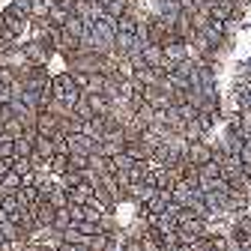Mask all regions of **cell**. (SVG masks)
Listing matches in <instances>:
<instances>
[{
  "label": "cell",
  "instance_id": "obj_4",
  "mask_svg": "<svg viewBox=\"0 0 251 251\" xmlns=\"http://www.w3.org/2000/svg\"><path fill=\"white\" fill-rule=\"evenodd\" d=\"M162 54H165V60H171V63H182V60L188 57V45L179 42V39H174V42H165V45H162Z\"/></svg>",
  "mask_w": 251,
  "mask_h": 251
},
{
  "label": "cell",
  "instance_id": "obj_6",
  "mask_svg": "<svg viewBox=\"0 0 251 251\" xmlns=\"http://www.w3.org/2000/svg\"><path fill=\"white\" fill-rule=\"evenodd\" d=\"M45 201H48L54 209H63V206L69 203V195H66V188H63L60 182H54V185H51V192L45 195Z\"/></svg>",
  "mask_w": 251,
  "mask_h": 251
},
{
  "label": "cell",
  "instance_id": "obj_16",
  "mask_svg": "<svg viewBox=\"0 0 251 251\" xmlns=\"http://www.w3.org/2000/svg\"><path fill=\"white\" fill-rule=\"evenodd\" d=\"M66 212H69V218H72V225L84 222V206H81V203H66Z\"/></svg>",
  "mask_w": 251,
  "mask_h": 251
},
{
  "label": "cell",
  "instance_id": "obj_9",
  "mask_svg": "<svg viewBox=\"0 0 251 251\" xmlns=\"http://www.w3.org/2000/svg\"><path fill=\"white\" fill-rule=\"evenodd\" d=\"M0 188H3V195H15L18 188H21V176H18L15 171L3 174V176H0Z\"/></svg>",
  "mask_w": 251,
  "mask_h": 251
},
{
  "label": "cell",
  "instance_id": "obj_18",
  "mask_svg": "<svg viewBox=\"0 0 251 251\" xmlns=\"http://www.w3.org/2000/svg\"><path fill=\"white\" fill-rule=\"evenodd\" d=\"M93 3H96V6H102V9H108V6L114 3V0H93Z\"/></svg>",
  "mask_w": 251,
  "mask_h": 251
},
{
  "label": "cell",
  "instance_id": "obj_11",
  "mask_svg": "<svg viewBox=\"0 0 251 251\" xmlns=\"http://www.w3.org/2000/svg\"><path fill=\"white\" fill-rule=\"evenodd\" d=\"M87 168H90L87 152H69V171H87Z\"/></svg>",
  "mask_w": 251,
  "mask_h": 251
},
{
  "label": "cell",
  "instance_id": "obj_2",
  "mask_svg": "<svg viewBox=\"0 0 251 251\" xmlns=\"http://www.w3.org/2000/svg\"><path fill=\"white\" fill-rule=\"evenodd\" d=\"M33 129H36V135L51 138L54 132H60V117H54L51 111H39V114H36V123H33Z\"/></svg>",
  "mask_w": 251,
  "mask_h": 251
},
{
  "label": "cell",
  "instance_id": "obj_15",
  "mask_svg": "<svg viewBox=\"0 0 251 251\" xmlns=\"http://www.w3.org/2000/svg\"><path fill=\"white\" fill-rule=\"evenodd\" d=\"M75 230H78L81 236H96V233H99V225H96V222H78Z\"/></svg>",
  "mask_w": 251,
  "mask_h": 251
},
{
  "label": "cell",
  "instance_id": "obj_12",
  "mask_svg": "<svg viewBox=\"0 0 251 251\" xmlns=\"http://www.w3.org/2000/svg\"><path fill=\"white\" fill-rule=\"evenodd\" d=\"M3 135H6V138H21V135H24V126H21V120L9 117V120L3 123Z\"/></svg>",
  "mask_w": 251,
  "mask_h": 251
},
{
  "label": "cell",
  "instance_id": "obj_10",
  "mask_svg": "<svg viewBox=\"0 0 251 251\" xmlns=\"http://www.w3.org/2000/svg\"><path fill=\"white\" fill-rule=\"evenodd\" d=\"M69 225H72V218H69V212H66V206H63V209H54V222H51V227L63 233V230H66Z\"/></svg>",
  "mask_w": 251,
  "mask_h": 251
},
{
  "label": "cell",
  "instance_id": "obj_1",
  "mask_svg": "<svg viewBox=\"0 0 251 251\" xmlns=\"http://www.w3.org/2000/svg\"><path fill=\"white\" fill-rule=\"evenodd\" d=\"M182 162L192 165V168H201V165L212 162V144H209V138H206V141L188 144V147H185V155H182Z\"/></svg>",
  "mask_w": 251,
  "mask_h": 251
},
{
  "label": "cell",
  "instance_id": "obj_5",
  "mask_svg": "<svg viewBox=\"0 0 251 251\" xmlns=\"http://www.w3.org/2000/svg\"><path fill=\"white\" fill-rule=\"evenodd\" d=\"M69 171V152H54L48 159V174L51 176H63Z\"/></svg>",
  "mask_w": 251,
  "mask_h": 251
},
{
  "label": "cell",
  "instance_id": "obj_13",
  "mask_svg": "<svg viewBox=\"0 0 251 251\" xmlns=\"http://www.w3.org/2000/svg\"><path fill=\"white\" fill-rule=\"evenodd\" d=\"M0 236H3L6 242H12V239H24V233H21L18 225H12V222H3V225H0Z\"/></svg>",
  "mask_w": 251,
  "mask_h": 251
},
{
  "label": "cell",
  "instance_id": "obj_17",
  "mask_svg": "<svg viewBox=\"0 0 251 251\" xmlns=\"http://www.w3.org/2000/svg\"><path fill=\"white\" fill-rule=\"evenodd\" d=\"M188 248H192V251H212V239L203 233V236H198L192 245H188Z\"/></svg>",
  "mask_w": 251,
  "mask_h": 251
},
{
  "label": "cell",
  "instance_id": "obj_3",
  "mask_svg": "<svg viewBox=\"0 0 251 251\" xmlns=\"http://www.w3.org/2000/svg\"><path fill=\"white\" fill-rule=\"evenodd\" d=\"M66 195H69V203H81V206H87V203L93 201V185H90V182H78V185L66 188Z\"/></svg>",
  "mask_w": 251,
  "mask_h": 251
},
{
  "label": "cell",
  "instance_id": "obj_8",
  "mask_svg": "<svg viewBox=\"0 0 251 251\" xmlns=\"http://www.w3.org/2000/svg\"><path fill=\"white\" fill-rule=\"evenodd\" d=\"M33 155H39V159H51L54 155V144H51V138H42V135H36L33 138Z\"/></svg>",
  "mask_w": 251,
  "mask_h": 251
},
{
  "label": "cell",
  "instance_id": "obj_14",
  "mask_svg": "<svg viewBox=\"0 0 251 251\" xmlns=\"http://www.w3.org/2000/svg\"><path fill=\"white\" fill-rule=\"evenodd\" d=\"M0 209H3V212H6V218H9V215H15V212L21 209V203H18V198H15V195H6V198H0Z\"/></svg>",
  "mask_w": 251,
  "mask_h": 251
},
{
  "label": "cell",
  "instance_id": "obj_7",
  "mask_svg": "<svg viewBox=\"0 0 251 251\" xmlns=\"http://www.w3.org/2000/svg\"><path fill=\"white\" fill-rule=\"evenodd\" d=\"M99 230L117 239V233H120L123 227H120V222H117V215H114V212H102V215H99Z\"/></svg>",
  "mask_w": 251,
  "mask_h": 251
}]
</instances>
